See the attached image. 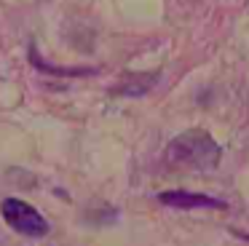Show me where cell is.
Listing matches in <instances>:
<instances>
[{
  "label": "cell",
  "instance_id": "cell-1",
  "mask_svg": "<svg viewBox=\"0 0 249 246\" xmlns=\"http://www.w3.org/2000/svg\"><path fill=\"white\" fill-rule=\"evenodd\" d=\"M222 150L220 144L212 139V134L201 131V128H190V131L179 134L169 144V160L177 166H190L196 171H209L220 163Z\"/></svg>",
  "mask_w": 249,
  "mask_h": 246
},
{
  "label": "cell",
  "instance_id": "cell-2",
  "mask_svg": "<svg viewBox=\"0 0 249 246\" xmlns=\"http://www.w3.org/2000/svg\"><path fill=\"white\" fill-rule=\"evenodd\" d=\"M3 217H6V222L22 235L40 238V235L49 233V222L38 214V209L30 206L22 198H8V201H3Z\"/></svg>",
  "mask_w": 249,
  "mask_h": 246
},
{
  "label": "cell",
  "instance_id": "cell-3",
  "mask_svg": "<svg viewBox=\"0 0 249 246\" xmlns=\"http://www.w3.org/2000/svg\"><path fill=\"white\" fill-rule=\"evenodd\" d=\"M158 201L174 209H225V203L209 198L204 193H188V190H166L158 195Z\"/></svg>",
  "mask_w": 249,
  "mask_h": 246
}]
</instances>
